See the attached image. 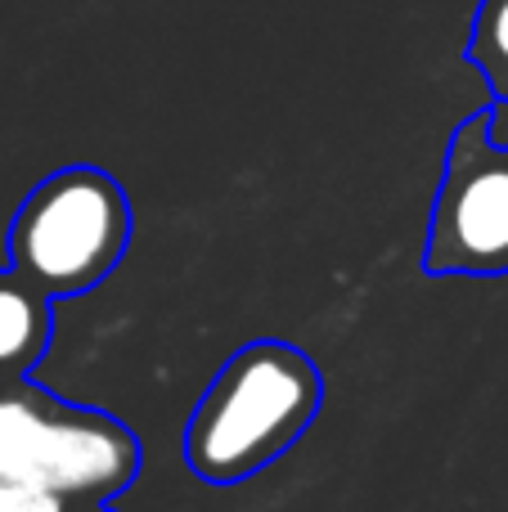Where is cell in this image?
<instances>
[{
    "instance_id": "7a4b0ae2",
    "label": "cell",
    "mask_w": 508,
    "mask_h": 512,
    "mask_svg": "<svg viewBox=\"0 0 508 512\" xmlns=\"http://www.w3.org/2000/svg\"><path fill=\"white\" fill-rule=\"evenodd\" d=\"M131 243V203L95 167H68L27 194L9 230L14 274L45 297H77L117 270Z\"/></svg>"
},
{
    "instance_id": "6da1fadb",
    "label": "cell",
    "mask_w": 508,
    "mask_h": 512,
    "mask_svg": "<svg viewBox=\"0 0 508 512\" xmlns=\"http://www.w3.org/2000/svg\"><path fill=\"white\" fill-rule=\"evenodd\" d=\"M324 378L288 342H252L225 364L185 427V463L212 486H239L293 450L320 414Z\"/></svg>"
},
{
    "instance_id": "3957f363",
    "label": "cell",
    "mask_w": 508,
    "mask_h": 512,
    "mask_svg": "<svg viewBox=\"0 0 508 512\" xmlns=\"http://www.w3.org/2000/svg\"><path fill=\"white\" fill-rule=\"evenodd\" d=\"M140 445L113 414L45 391L0 396V481H32L68 499H113L131 486Z\"/></svg>"
},
{
    "instance_id": "ba28073f",
    "label": "cell",
    "mask_w": 508,
    "mask_h": 512,
    "mask_svg": "<svg viewBox=\"0 0 508 512\" xmlns=\"http://www.w3.org/2000/svg\"><path fill=\"white\" fill-rule=\"evenodd\" d=\"M486 131H491L495 144H508V99H495L486 108Z\"/></svg>"
},
{
    "instance_id": "277c9868",
    "label": "cell",
    "mask_w": 508,
    "mask_h": 512,
    "mask_svg": "<svg viewBox=\"0 0 508 512\" xmlns=\"http://www.w3.org/2000/svg\"><path fill=\"white\" fill-rule=\"evenodd\" d=\"M428 274H508V144H495L486 113L459 122L423 248Z\"/></svg>"
},
{
    "instance_id": "5b68a950",
    "label": "cell",
    "mask_w": 508,
    "mask_h": 512,
    "mask_svg": "<svg viewBox=\"0 0 508 512\" xmlns=\"http://www.w3.org/2000/svg\"><path fill=\"white\" fill-rule=\"evenodd\" d=\"M50 310L45 292L23 279H0V369H23L45 351Z\"/></svg>"
},
{
    "instance_id": "8992f818",
    "label": "cell",
    "mask_w": 508,
    "mask_h": 512,
    "mask_svg": "<svg viewBox=\"0 0 508 512\" xmlns=\"http://www.w3.org/2000/svg\"><path fill=\"white\" fill-rule=\"evenodd\" d=\"M468 63H477L495 99H508V0H482L468 36Z\"/></svg>"
},
{
    "instance_id": "52a82bcc",
    "label": "cell",
    "mask_w": 508,
    "mask_h": 512,
    "mask_svg": "<svg viewBox=\"0 0 508 512\" xmlns=\"http://www.w3.org/2000/svg\"><path fill=\"white\" fill-rule=\"evenodd\" d=\"M0 512H68V495L32 481H0Z\"/></svg>"
}]
</instances>
